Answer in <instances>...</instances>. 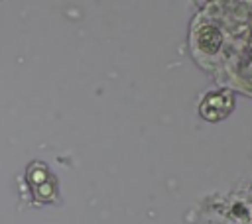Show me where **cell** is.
<instances>
[{
	"label": "cell",
	"mask_w": 252,
	"mask_h": 224,
	"mask_svg": "<svg viewBox=\"0 0 252 224\" xmlns=\"http://www.w3.org/2000/svg\"><path fill=\"white\" fill-rule=\"evenodd\" d=\"M222 43V35L215 26H203L197 31V45L205 53H217Z\"/></svg>",
	"instance_id": "obj_2"
},
{
	"label": "cell",
	"mask_w": 252,
	"mask_h": 224,
	"mask_svg": "<svg viewBox=\"0 0 252 224\" xmlns=\"http://www.w3.org/2000/svg\"><path fill=\"white\" fill-rule=\"evenodd\" d=\"M234 108V96L230 90H215V92H209L201 106H199V112L205 120L209 122H219L222 118H226Z\"/></svg>",
	"instance_id": "obj_1"
}]
</instances>
